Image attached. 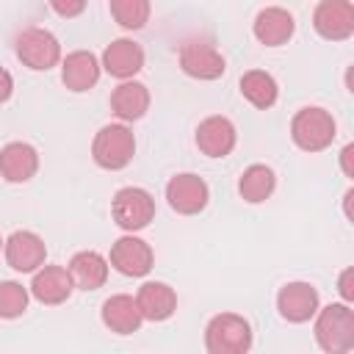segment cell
Here are the masks:
<instances>
[{
  "label": "cell",
  "instance_id": "1",
  "mask_svg": "<svg viewBox=\"0 0 354 354\" xmlns=\"http://www.w3.org/2000/svg\"><path fill=\"white\" fill-rule=\"evenodd\" d=\"M315 343L326 354H346L354 348V310L346 301H332L318 307L313 315Z\"/></svg>",
  "mask_w": 354,
  "mask_h": 354
},
{
  "label": "cell",
  "instance_id": "2",
  "mask_svg": "<svg viewBox=\"0 0 354 354\" xmlns=\"http://www.w3.org/2000/svg\"><path fill=\"white\" fill-rule=\"evenodd\" d=\"M337 136L335 116L321 105H304L290 119V138L301 152H324Z\"/></svg>",
  "mask_w": 354,
  "mask_h": 354
},
{
  "label": "cell",
  "instance_id": "3",
  "mask_svg": "<svg viewBox=\"0 0 354 354\" xmlns=\"http://www.w3.org/2000/svg\"><path fill=\"white\" fill-rule=\"evenodd\" d=\"M133 155H136V136L127 127V122H111L94 133L91 158L100 169L122 171L124 166H130Z\"/></svg>",
  "mask_w": 354,
  "mask_h": 354
},
{
  "label": "cell",
  "instance_id": "4",
  "mask_svg": "<svg viewBox=\"0 0 354 354\" xmlns=\"http://www.w3.org/2000/svg\"><path fill=\"white\" fill-rule=\"evenodd\" d=\"M254 343L252 324L238 313H218L205 326L207 354H246Z\"/></svg>",
  "mask_w": 354,
  "mask_h": 354
},
{
  "label": "cell",
  "instance_id": "5",
  "mask_svg": "<svg viewBox=\"0 0 354 354\" xmlns=\"http://www.w3.org/2000/svg\"><path fill=\"white\" fill-rule=\"evenodd\" d=\"M14 55L22 66L33 69V72H47L53 66L61 64L64 53H61V41L53 30L47 28H39V25H30V28H22L14 39Z\"/></svg>",
  "mask_w": 354,
  "mask_h": 354
},
{
  "label": "cell",
  "instance_id": "6",
  "mask_svg": "<svg viewBox=\"0 0 354 354\" xmlns=\"http://www.w3.org/2000/svg\"><path fill=\"white\" fill-rule=\"evenodd\" d=\"M111 216L119 230L141 232L155 218V196L141 185H124L111 199Z\"/></svg>",
  "mask_w": 354,
  "mask_h": 354
},
{
  "label": "cell",
  "instance_id": "7",
  "mask_svg": "<svg viewBox=\"0 0 354 354\" xmlns=\"http://www.w3.org/2000/svg\"><path fill=\"white\" fill-rule=\"evenodd\" d=\"M177 61H180V69L194 80H218L227 72V58L221 55V50L202 36L185 39L180 44Z\"/></svg>",
  "mask_w": 354,
  "mask_h": 354
},
{
  "label": "cell",
  "instance_id": "8",
  "mask_svg": "<svg viewBox=\"0 0 354 354\" xmlns=\"http://www.w3.org/2000/svg\"><path fill=\"white\" fill-rule=\"evenodd\" d=\"M108 263L122 277H147L152 271V266H155V252L136 232H124L122 238H116L111 243Z\"/></svg>",
  "mask_w": 354,
  "mask_h": 354
},
{
  "label": "cell",
  "instance_id": "9",
  "mask_svg": "<svg viewBox=\"0 0 354 354\" xmlns=\"http://www.w3.org/2000/svg\"><path fill=\"white\" fill-rule=\"evenodd\" d=\"M166 202L180 216H199L210 202V185L194 171H180L166 183Z\"/></svg>",
  "mask_w": 354,
  "mask_h": 354
},
{
  "label": "cell",
  "instance_id": "10",
  "mask_svg": "<svg viewBox=\"0 0 354 354\" xmlns=\"http://www.w3.org/2000/svg\"><path fill=\"white\" fill-rule=\"evenodd\" d=\"M3 257L17 274H33L47 260V243L33 230H17L3 241Z\"/></svg>",
  "mask_w": 354,
  "mask_h": 354
},
{
  "label": "cell",
  "instance_id": "11",
  "mask_svg": "<svg viewBox=\"0 0 354 354\" xmlns=\"http://www.w3.org/2000/svg\"><path fill=\"white\" fill-rule=\"evenodd\" d=\"M318 307H321V296H318V288L310 285V282L296 279V282H285L277 290V313L288 324H307V321H313Z\"/></svg>",
  "mask_w": 354,
  "mask_h": 354
},
{
  "label": "cell",
  "instance_id": "12",
  "mask_svg": "<svg viewBox=\"0 0 354 354\" xmlns=\"http://www.w3.org/2000/svg\"><path fill=\"white\" fill-rule=\"evenodd\" d=\"M313 28L326 41H346L354 36V3L321 0L313 11Z\"/></svg>",
  "mask_w": 354,
  "mask_h": 354
},
{
  "label": "cell",
  "instance_id": "13",
  "mask_svg": "<svg viewBox=\"0 0 354 354\" xmlns=\"http://www.w3.org/2000/svg\"><path fill=\"white\" fill-rule=\"evenodd\" d=\"M194 141H196V149L202 155H207V158H227L235 149V144H238V130H235L232 119H227L221 113H213V116H205L196 124Z\"/></svg>",
  "mask_w": 354,
  "mask_h": 354
},
{
  "label": "cell",
  "instance_id": "14",
  "mask_svg": "<svg viewBox=\"0 0 354 354\" xmlns=\"http://www.w3.org/2000/svg\"><path fill=\"white\" fill-rule=\"evenodd\" d=\"M144 61H147V53L144 47L136 41V39H113L102 55H100V64H102V72H108L111 77L116 80H130L136 77L141 69H144Z\"/></svg>",
  "mask_w": 354,
  "mask_h": 354
},
{
  "label": "cell",
  "instance_id": "15",
  "mask_svg": "<svg viewBox=\"0 0 354 354\" xmlns=\"http://www.w3.org/2000/svg\"><path fill=\"white\" fill-rule=\"evenodd\" d=\"M30 296L39 301V304H47V307H58L64 301H69L72 290H75V282L69 277V268L66 266H41L33 271V279L28 285Z\"/></svg>",
  "mask_w": 354,
  "mask_h": 354
},
{
  "label": "cell",
  "instance_id": "16",
  "mask_svg": "<svg viewBox=\"0 0 354 354\" xmlns=\"http://www.w3.org/2000/svg\"><path fill=\"white\" fill-rule=\"evenodd\" d=\"M58 66H61V83L75 94L91 91L102 75V64L91 50H72L61 58Z\"/></svg>",
  "mask_w": 354,
  "mask_h": 354
},
{
  "label": "cell",
  "instance_id": "17",
  "mask_svg": "<svg viewBox=\"0 0 354 354\" xmlns=\"http://www.w3.org/2000/svg\"><path fill=\"white\" fill-rule=\"evenodd\" d=\"M252 33L263 47H282L293 39L296 19L282 6H266V8L257 11V17L252 22Z\"/></svg>",
  "mask_w": 354,
  "mask_h": 354
},
{
  "label": "cell",
  "instance_id": "18",
  "mask_svg": "<svg viewBox=\"0 0 354 354\" xmlns=\"http://www.w3.org/2000/svg\"><path fill=\"white\" fill-rule=\"evenodd\" d=\"M39 171V149L28 141H8L0 149V177L11 185L33 180Z\"/></svg>",
  "mask_w": 354,
  "mask_h": 354
},
{
  "label": "cell",
  "instance_id": "19",
  "mask_svg": "<svg viewBox=\"0 0 354 354\" xmlns=\"http://www.w3.org/2000/svg\"><path fill=\"white\" fill-rule=\"evenodd\" d=\"M136 301L144 321H152V324L169 321L177 313V293L169 282H160V279L141 282V288L136 290Z\"/></svg>",
  "mask_w": 354,
  "mask_h": 354
},
{
  "label": "cell",
  "instance_id": "20",
  "mask_svg": "<svg viewBox=\"0 0 354 354\" xmlns=\"http://www.w3.org/2000/svg\"><path fill=\"white\" fill-rule=\"evenodd\" d=\"M100 318H102V326L108 332H113V335H133L144 324V315L138 310V301L130 293H113V296H108L102 301Z\"/></svg>",
  "mask_w": 354,
  "mask_h": 354
},
{
  "label": "cell",
  "instance_id": "21",
  "mask_svg": "<svg viewBox=\"0 0 354 354\" xmlns=\"http://www.w3.org/2000/svg\"><path fill=\"white\" fill-rule=\"evenodd\" d=\"M149 102H152L149 88L141 80H136V77L119 80V86L111 91V111H113V116L119 122H138V119H144L147 111H149Z\"/></svg>",
  "mask_w": 354,
  "mask_h": 354
},
{
  "label": "cell",
  "instance_id": "22",
  "mask_svg": "<svg viewBox=\"0 0 354 354\" xmlns=\"http://www.w3.org/2000/svg\"><path fill=\"white\" fill-rule=\"evenodd\" d=\"M66 268H69V277H72L77 290H97V288H102L108 282L111 263L97 249H80V252H75L69 257Z\"/></svg>",
  "mask_w": 354,
  "mask_h": 354
},
{
  "label": "cell",
  "instance_id": "23",
  "mask_svg": "<svg viewBox=\"0 0 354 354\" xmlns=\"http://www.w3.org/2000/svg\"><path fill=\"white\" fill-rule=\"evenodd\" d=\"M238 88H241V97L252 108H257V111H268L279 100V83L266 69H249V72H243L241 80H238Z\"/></svg>",
  "mask_w": 354,
  "mask_h": 354
},
{
  "label": "cell",
  "instance_id": "24",
  "mask_svg": "<svg viewBox=\"0 0 354 354\" xmlns=\"http://www.w3.org/2000/svg\"><path fill=\"white\" fill-rule=\"evenodd\" d=\"M274 191H277V171L266 163H252L238 177V194L249 205H260L271 199Z\"/></svg>",
  "mask_w": 354,
  "mask_h": 354
},
{
  "label": "cell",
  "instance_id": "25",
  "mask_svg": "<svg viewBox=\"0 0 354 354\" xmlns=\"http://www.w3.org/2000/svg\"><path fill=\"white\" fill-rule=\"evenodd\" d=\"M111 17L124 30H141L149 22L152 3L149 0H108Z\"/></svg>",
  "mask_w": 354,
  "mask_h": 354
},
{
  "label": "cell",
  "instance_id": "26",
  "mask_svg": "<svg viewBox=\"0 0 354 354\" xmlns=\"http://www.w3.org/2000/svg\"><path fill=\"white\" fill-rule=\"evenodd\" d=\"M30 301V290L17 282V279H3L0 282V318L3 321H14L28 310Z\"/></svg>",
  "mask_w": 354,
  "mask_h": 354
},
{
  "label": "cell",
  "instance_id": "27",
  "mask_svg": "<svg viewBox=\"0 0 354 354\" xmlns=\"http://www.w3.org/2000/svg\"><path fill=\"white\" fill-rule=\"evenodd\" d=\"M47 3H50L53 14H58L61 19H75V17H80V14L86 11V6H88V0H47Z\"/></svg>",
  "mask_w": 354,
  "mask_h": 354
},
{
  "label": "cell",
  "instance_id": "28",
  "mask_svg": "<svg viewBox=\"0 0 354 354\" xmlns=\"http://www.w3.org/2000/svg\"><path fill=\"white\" fill-rule=\"evenodd\" d=\"M337 293H340V299L346 304H354V268L351 266H346L340 271V277H337Z\"/></svg>",
  "mask_w": 354,
  "mask_h": 354
},
{
  "label": "cell",
  "instance_id": "29",
  "mask_svg": "<svg viewBox=\"0 0 354 354\" xmlns=\"http://www.w3.org/2000/svg\"><path fill=\"white\" fill-rule=\"evenodd\" d=\"M11 94H14V77L6 66H0V105H6L11 100Z\"/></svg>",
  "mask_w": 354,
  "mask_h": 354
},
{
  "label": "cell",
  "instance_id": "30",
  "mask_svg": "<svg viewBox=\"0 0 354 354\" xmlns=\"http://www.w3.org/2000/svg\"><path fill=\"white\" fill-rule=\"evenodd\" d=\"M340 169L348 180H354V144H346L340 149Z\"/></svg>",
  "mask_w": 354,
  "mask_h": 354
},
{
  "label": "cell",
  "instance_id": "31",
  "mask_svg": "<svg viewBox=\"0 0 354 354\" xmlns=\"http://www.w3.org/2000/svg\"><path fill=\"white\" fill-rule=\"evenodd\" d=\"M351 199H354V188H348V191L343 194V210H346V218H348V221H354V213H351Z\"/></svg>",
  "mask_w": 354,
  "mask_h": 354
},
{
  "label": "cell",
  "instance_id": "32",
  "mask_svg": "<svg viewBox=\"0 0 354 354\" xmlns=\"http://www.w3.org/2000/svg\"><path fill=\"white\" fill-rule=\"evenodd\" d=\"M3 241H6V238H3V235H0V252H3Z\"/></svg>",
  "mask_w": 354,
  "mask_h": 354
}]
</instances>
